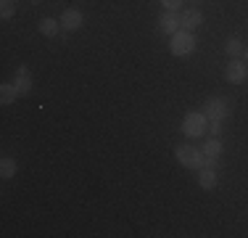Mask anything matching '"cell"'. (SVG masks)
<instances>
[{
	"label": "cell",
	"mask_w": 248,
	"mask_h": 238,
	"mask_svg": "<svg viewBox=\"0 0 248 238\" xmlns=\"http://www.w3.org/2000/svg\"><path fill=\"white\" fill-rule=\"evenodd\" d=\"M0 175L5 177V180H11V177L16 175V159H11V156H5L3 162H0Z\"/></svg>",
	"instance_id": "9a60e30c"
},
{
	"label": "cell",
	"mask_w": 248,
	"mask_h": 238,
	"mask_svg": "<svg viewBox=\"0 0 248 238\" xmlns=\"http://www.w3.org/2000/svg\"><path fill=\"white\" fill-rule=\"evenodd\" d=\"M196 3H203V0H196Z\"/></svg>",
	"instance_id": "44dd1931"
},
{
	"label": "cell",
	"mask_w": 248,
	"mask_h": 238,
	"mask_svg": "<svg viewBox=\"0 0 248 238\" xmlns=\"http://www.w3.org/2000/svg\"><path fill=\"white\" fill-rule=\"evenodd\" d=\"M37 29H40V34H45V37H56L58 29H61V21H58V19H50V16H45V19H40Z\"/></svg>",
	"instance_id": "7c38bea8"
},
{
	"label": "cell",
	"mask_w": 248,
	"mask_h": 238,
	"mask_svg": "<svg viewBox=\"0 0 248 238\" xmlns=\"http://www.w3.org/2000/svg\"><path fill=\"white\" fill-rule=\"evenodd\" d=\"M0 16H3V19H11V16H14V0H3V3H0Z\"/></svg>",
	"instance_id": "e0dca14e"
},
{
	"label": "cell",
	"mask_w": 248,
	"mask_h": 238,
	"mask_svg": "<svg viewBox=\"0 0 248 238\" xmlns=\"http://www.w3.org/2000/svg\"><path fill=\"white\" fill-rule=\"evenodd\" d=\"M243 61L248 64V48H246V51H243Z\"/></svg>",
	"instance_id": "d6986e66"
},
{
	"label": "cell",
	"mask_w": 248,
	"mask_h": 238,
	"mask_svg": "<svg viewBox=\"0 0 248 238\" xmlns=\"http://www.w3.org/2000/svg\"><path fill=\"white\" fill-rule=\"evenodd\" d=\"M224 77H227V82H232V85L246 82L248 80V64L240 61V58H232V61L224 67Z\"/></svg>",
	"instance_id": "8992f818"
},
{
	"label": "cell",
	"mask_w": 248,
	"mask_h": 238,
	"mask_svg": "<svg viewBox=\"0 0 248 238\" xmlns=\"http://www.w3.org/2000/svg\"><path fill=\"white\" fill-rule=\"evenodd\" d=\"M169 51L174 53V56H190L193 51H196V34L187 32V29H177L172 34V43H169Z\"/></svg>",
	"instance_id": "3957f363"
},
{
	"label": "cell",
	"mask_w": 248,
	"mask_h": 238,
	"mask_svg": "<svg viewBox=\"0 0 248 238\" xmlns=\"http://www.w3.org/2000/svg\"><path fill=\"white\" fill-rule=\"evenodd\" d=\"M222 119H209V133H211V138H219L222 135Z\"/></svg>",
	"instance_id": "2e32d148"
},
{
	"label": "cell",
	"mask_w": 248,
	"mask_h": 238,
	"mask_svg": "<svg viewBox=\"0 0 248 238\" xmlns=\"http://www.w3.org/2000/svg\"><path fill=\"white\" fill-rule=\"evenodd\" d=\"M158 27H161L164 34L172 37L177 29H180V14H177V11H164V14L158 16Z\"/></svg>",
	"instance_id": "9c48e42d"
},
{
	"label": "cell",
	"mask_w": 248,
	"mask_h": 238,
	"mask_svg": "<svg viewBox=\"0 0 248 238\" xmlns=\"http://www.w3.org/2000/svg\"><path fill=\"white\" fill-rule=\"evenodd\" d=\"M180 130L187 135V138H203L206 130H209V117L203 111H187L185 119H182Z\"/></svg>",
	"instance_id": "6da1fadb"
},
{
	"label": "cell",
	"mask_w": 248,
	"mask_h": 238,
	"mask_svg": "<svg viewBox=\"0 0 248 238\" xmlns=\"http://www.w3.org/2000/svg\"><path fill=\"white\" fill-rule=\"evenodd\" d=\"M58 21H61V29H66V32H77V29H82V24H85V14H82L79 8H66Z\"/></svg>",
	"instance_id": "52a82bcc"
},
{
	"label": "cell",
	"mask_w": 248,
	"mask_h": 238,
	"mask_svg": "<svg viewBox=\"0 0 248 238\" xmlns=\"http://www.w3.org/2000/svg\"><path fill=\"white\" fill-rule=\"evenodd\" d=\"M201 151H203V167H211V170H217V162H219V156H222V151H224L222 140H219V138H209V140H206V146L201 148Z\"/></svg>",
	"instance_id": "5b68a950"
},
{
	"label": "cell",
	"mask_w": 248,
	"mask_h": 238,
	"mask_svg": "<svg viewBox=\"0 0 248 238\" xmlns=\"http://www.w3.org/2000/svg\"><path fill=\"white\" fill-rule=\"evenodd\" d=\"M174 156L185 170H201V167H203V151L196 146H187V143L174 146Z\"/></svg>",
	"instance_id": "7a4b0ae2"
},
{
	"label": "cell",
	"mask_w": 248,
	"mask_h": 238,
	"mask_svg": "<svg viewBox=\"0 0 248 238\" xmlns=\"http://www.w3.org/2000/svg\"><path fill=\"white\" fill-rule=\"evenodd\" d=\"M14 85H16V90H19V95L32 93V74H29V69H27V67H19V69H16Z\"/></svg>",
	"instance_id": "30bf717a"
},
{
	"label": "cell",
	"mask_w": 248,
	"mask_h": 238,
	"mask_svg": "<svg viewBox=\"0 0 248 238\" xmlns=\"http://www.w3.org/2000/svg\"><path fill=\"white\" fill-rule=\"evenodd\" d=\"M16 95H19V90H16L14 82H3V85H0V103H3V106L14 103Z\"/></svg>",
	"instance_id": "5bb4252c"
},
{
	"label": "cell",
	"mask_w": 248,
	"mask_h": 238,
	"mask_svg": "<svg viewBox=\"0 0 248 238\" xmlns=\"http://www.w3.org/2000/svg\"><path fill=\"white\" fill-rule=\"evenodd\" d=\"M224 51H227L230 58H240V56H243V51H246V45H243V40H240V37H227Z\"/></svg>",
	"instance_id": "4fadbf2b"
},
{
	"label": "cell",
	"mask_w": 248,
	"mask_h": 238,
	"mask_svg": "<svg viewBox=\"0 0 248 238\" xmlns=\"http://www.w3.org/2000/svg\"><path fill=\"white\" fill-rule=\"evenodd\" d=\"M32 3H40V0H32Z\"/></svg>",
	"instance_id": "ffe728a7"
},
{
	"label": "cell",
	"mask_w": 248,
	"mask_h": 238,
	"mask_svg": "<svg viewBox=\"0 0 248 238\" xmlns=\"http://www.w3.org/2000/svg\"><path fill=\"white\" fill-rule=\"evenodd\" d=\"M161 3H164V8H167V11H180L185 0H161Z\"/></svg>",
	"instance_id": "ac0fdd59"
},
{
	"label": "cell",
	"mask_w": 248,
	"mask_h": 238,
	"mask_svg": "<svg viewBox=\"0 0 248 238\" xmlns=\"http://www.w3.org/2000/svg\"><path fill=\"white\" fill-rule=\"evenodd\" d=\"M230 111H232V106H230V101L222 98V95H211L203 103V114L209 119H222L224 122V119L230 117Z\"/></svg>",
	"instance_id": "277c9868"
},
{
	"label": "cell",
	"mask_w": 248,
	"mask_h": 238,
	"mask_svg": "<svg viewBox=\"0 0 248 238\" xmlns=\"http://www.w3.org/2000/svg\"><path fill=\"white\" fill-rule=\"evenodd\" d=\"M201 24H203V14H201V8H185L180 14V29L193 32V29H198Z\"/></svg>",
	"instance_id": "ba28073f"
},
{
	"label": "cell",
	"mask_w": 248,
	"mask_h": 238,
	"mask_svg": "<svg viewBox=\"0 0 248 238\" xmlns=\"http://www.w3.org/2000/svg\"><path fill=\"white\" fill-rule=\"evenodd\" d=\"M198 186L203 190H214L217 188V172L211 167H201L198 170Z\"/></svg>",
	"instance_id": "8fae6325"
}]
</instances>
